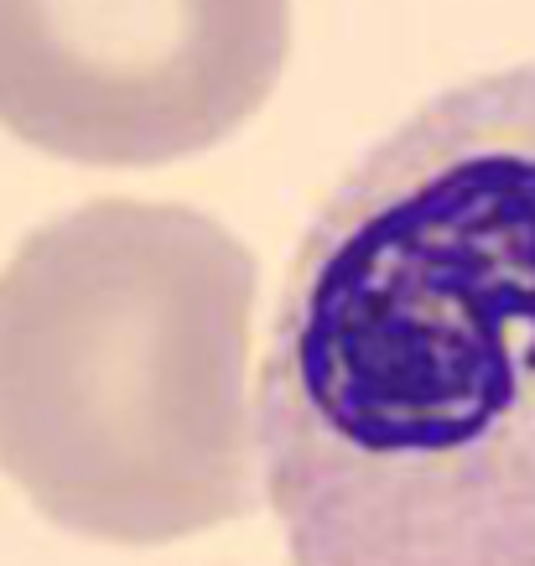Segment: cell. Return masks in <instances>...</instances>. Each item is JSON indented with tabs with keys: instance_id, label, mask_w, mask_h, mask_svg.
Segmentation results:
<instances>
[{
	"instance_id": "6da1fadb",
	"label": "cell",
	"mask_w": 535,
	"mask_h": 566,
	"mask_svg": "<svg viewBox=\"0 0 535 566\" xmlns=\"http://www.w3.org/2000/svg\"><path fill=\"white\" fill-rule=\"evenodd\" d=\"M255 421L292 566H535V63L442 88L312 213Z\"/></svg>"
},
{
	"instance_id": "7a4b0ae2",
	"label": "cell",
	"mask_w": 535,
	"mask_h": 566,
	"mask_svg": "<svg viewBox=\"0 0 535 566\" xmlns=\"http://www.w3.org/2000/svg\"><path fill=\"white\" fill-rule=\"evenodd\" d=\"M255 260L177 203H88L0 271V473L57 531L167 546L255 504Z\"/></svg>"
},
{
	"instance_id": "3957f363",
	"label": "cell",
	"mask_w": 535,
	"mask_h": 566,
	"mask_svg": "<svg viewBox=\"0 0 535 566\" xmlns=\"http://www.w3.org/2000/svg\"><path fill=\"white\" fill-rule=\"evenodd\" d=\"M292 52V0H0V125L73 167L234 136Z\"/></svg>"
}]
</instances>
